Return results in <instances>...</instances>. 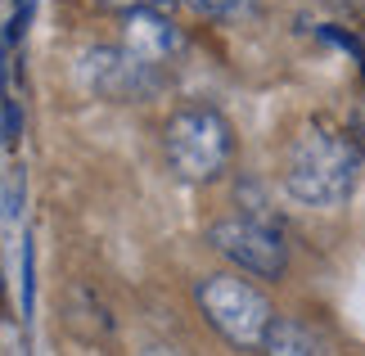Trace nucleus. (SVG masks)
<instances>
[{"label": "nucleus", "mask_w": 365, "mask_h": 356, "mask_svg": "<svg viewBox=\"0 0 365 356\" xmlns=\"http://www.w3.org/2000/svg\"><path fill=\"white\" fill-rule=\"evenodd\" d=\"M361 180V149L356 140L329 122H307L289 145L284 158V190L302 208H339L352 198Z\"/></svg>", "instance_id": "1"}, {"label": "nucleus", "mask_w": 365, "mask_h": 356, "mask_svg": "<svg viewBox=\"0 0 365 356\" xmlns=\"http://www.w3.org/2000/svg\"><path fill=\"white\" fill-rule=\"evenodd\" d=\"M167 172L185 185H212L235 163V131L226 113L212 104H185L163 126Z\"/></svg>", "instance_id": "2"}, {"label": "nucleus", "mask_w": 365, "mask_h": 356, "mask_svg": "<svg viewBox=\"0 0 365 356\" xmlns=\"http://www.w3.org/2000/svg\"><path fill=\"white\" fill-rule=\"evenodd\" d=\"M194 302H199L203 320L226 338L235 352H262L266 330L275 325V307L257 284L240 280L235 270H217L194 284Z\"/></svg>", "instance_id": "3"}, {"label": "nucleus", "mask_w": 365, "mask_h": 356, "mask_svg": "<svg viewBox=\"0 0 365 356\" xmlns=\"http://www.w3.org/2000/svg\"><path fill=\"white\" fill-rule=\"evenodd\" d=\"M207 244H212L230 266H240L244 275L257 280H284L289 270V248L284 235L262 217H221L207 225Z\"/></svg>", "instance_id": "4"}, {"label": "nucleus", "mask_w": 365, "mask_h": 356, "mask_svg": "<svg viewBox=\"0 0 365 356\" xmlns=\"http://www.w3.org/2000/svg\"><path fill=\"white\" fill-rule=\"evenodd\" d=\"M77 77L81 86L100 99H113V104H131V99L153 95V68L140 63L126 46H91L81 50L77 59Z\"/></svg>", "instance_id": "5"}, {"label": "nucleus", "mask_w": 365, "mask_h": 356, "mask_svg": "<svg viewBox=\"0 0 365 356\" xmlns=\"http://www.w3.org/2000/svg\"><path fill=\"white\" fill-rule=\"evenodd\" d=\"M122 46L131 50L140 63L158 68V63H167L180 50V32H176V23L167 19L163 9H140V14H126Z\"/></svg>", "instance_id": "6"}, {"label": "nucleus", "mask_w": 365, "mask_h": 356, "mask_svg": "<svg viewBox=\"0 0 365 356\" xmlns=\"http://www.w3.org/2000/svg\"><path fill=\"white\" fill-rule=\"evenodd\" d=\"M262 356H320V338L293 316H275V325L266 330Z\"/></svg>", "instance_id": "7"}, {"label": "nucleus", "mask_w": 365, "mask_h": 356, "mask_svg": "<svg viewBox=\"0 0 365 356\" xmlns=\"http://www.w3.org/2000/svg\"><path fill=\"white\" fill-rule=\"evenodd\" d=\"M185 9H194L199 19H235L248 9V0H180Z\"/></svg>", "instance_id": "8"}, {"label": "nucleus", "mask_w": 365, "mask_h": 356, "mask_svg": "<svg viewBox=\"0 0 365 356\" xmlns=\"http://www.w3.org/2000/svg\"><path fill=\"white\" fill-rule=\"evenodd\" d=\"M27 14H32V0H14V14H9V27H5V46L19 41V32L27 27Z\"/></svg>", "instance_id": "9"}, {"label": "nucleus", "mask_w": 365, "mask_h": 356, "mask_svg": "<svg viewBox=\"0 0 365 356\" xmlns=\"http://www.w3.org/2000/svg\"><path fill=\"white\" fill-rule=\"evenodd\" d=\"M104 9H122V14H140V9H163L172 0H100Z\"/></svg>", "instance_id": "10"}, {"label": "nucleus", "mask_w": 365, "mask_h": 356, "mask_svg": "<svg viewBox=\"0 0 365 356\" xmlns=\"http://www.w3.org/2000/svg\"><path fill=\"white\" fill-rule=\"evenodd\" d=\"M19 145V99H5V149Z\"/></svg>", "instance_id": "11"}, {"label": "nucleus", "mask_w": 365, "mask_h": 356, "mask_svg": "<svg viewBox=\"0 0 365 356\" xmlns=\"http://www.w3.org/2000/svg\"><path fill=\"white\" fill-rule=\"evenodd\" d=\"M5 212H9V217L19 212V176H9V190H5Z\"/></svg>", "instance_id": "12"}, {"label": "nucleus", "mask_w": 365, "mask_h": 356, "mask_svg": "<svg viewBox=\"0 0 365 356\" xmlns=\"http://www.w3.org/2000/svg\"><path fill=\"white\" fill-rule=\"evenodd\" d=\"M145 356H185V352H180V347H172V343H158V347H149Z\"/></svg>", "instance_id": "13"}, {"label": "nucleus", "mask_w": 365, "mask_h": 356, "mask_svg": "<svg viewBox=\"0 0 365 356\" xmlns=\"http://www.w3.org/2000/svg\"><path fill=\"white\" fill-rule=\"evenodd\" d=\"M356 131H361V140H365V108H361V118H356Z\"/></svg>", "instance_id": "14"}]
</instances>
